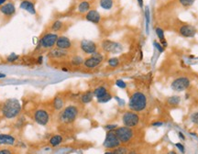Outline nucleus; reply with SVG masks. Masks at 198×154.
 Wrapping results in <instances>:
<instances>
[{
  "instance_id": "8fccbe9b",
  "label": "nucleus",
  "mask_w": 198,
  "mask_h": 154,
  "mask_svg": "<svg viewBox=\"0 0 198 154\" xmlns=\"http://www.w3.org/2000/svg\"><path fill=\"white\" fill-rule=\"evenodd\" d=\"M167 154H176V152L174 151H169Z\"/></svg>"
},
{
  "instance_id": "aec40b11",
  "label": "nucleus",
  "mask_w": 198,
  "mask_h": 154,
  "mask_svg": "<svg viewBox=\"0 0 198 154\" xmlns=\"http://www.w3.org/2000/svg\"><path fill=\"white\" fill-rule=\"evenodd\" d=\"M95 95H94V92L93 91H86L85 93H83L81 96H80V101L83 104H89L93 101Z\"/></svg>"
},
{
  "instance_id": "0eeeda50",
  "label": "nucleus",
  "mask_w": 198,
  "mask_h": 154,
  "mask_svg": "<svg viewBox=\"0 0 198 154\" xmlns=\"http://www.w3.org/2000/svg\"><path fill=\"white\" fill-rule=\"evenodd\" d=\"M191 85V81L186 76L177 77L171 83V88L175 92H183L187 90Z\"/></svg>"
},
{
  "instance_id": "b1692460",
  "label": "nucleus",
  "mask_w": 198,
  "mask_h": 154,
  "mask_svg": "<svg viewBox=\"0 0 198 154\" xmlns=\"http://www.w3.org/2000/svg\"><path fill=\"white\" fill-rule=\"evenodd\" d=\"M62 141H63L62 136L59 135V134H56V135H53V136L50 139L49 143L51 147L55 148V147H58L59 145H61L62 142Z\"/></svg>"
},
{
  "instance_id": "5701e85b",
  "label": "nucleus",
  "mask_w": 198,
  "mask_h": 154,
  "mask_svg": "<svg viewBox=\"0 0 198 154\" xmlns=\"http://www.w3.org/2000/svg\"><path fill=\"white\" fill-rule=\"evenodd\" d=\"M52 107H53V108L55 110H57V111L62 110L63 107H64V100L62 99V97H61V96H56L53 99Z\"/></svg>"
},
{
  "instance_id": "a19ab883",
  "label": "nucleus",
  "mask_w": 198,
  "mask_h": 154,
  "mask_svg": "<svg viewBox=\"0 0 198 154\" xmlns=\"http://www.w3.org/2000/svg\"><path fill=\"white\" fill-rule=\"evenodd\" d=\"M0 154H13V151L9 149H2L0 150Z\"/></svg>"
},
{
  "instance_id": "20e7f679",
  "label": "nucleus",
  "mask_w": 198,
  "mask_h": 154,
  "mask_svg": "<svg viewBox=\"0 0 198 154\" xmlns=\"http://www.w3.org/2000/svg\"><path fill=\"white\" fill-rule=\"evenodd\" d=\"M59 38V35L54 32H48L42 36L39 40V49L43 50H51L55 46L56 41Z\"/></svg>"
},
{
  "instance_id": "4be33fe9",
  "label": "nucleus",
  "mask_w": 198,
  "mask_h": 154,
  "mask_svg": "<svg viewBox=\"0 0 198 154\" xmlns=\"http://www.w3.org/2000/svg\"><path fill=\"white\" fill-rule=\"evenodd\" d=\"M155 32H156V35L157 37L159 38V40H160V43H161V45L163 46L164 48L167 47V41H166V38H165V35H164V31H163V29L160 28V27H157L156 29H155Z\"/></svg>"
},
{
  "instance_id": "6ab92c4d",
  "label": "nucleus",
  "mask_w": 198,
  "mask_h": 154,
  "mask_svg": "<svg viewBox=\"0 0 198 154\" xmlns=\"http://www.w3.org/2000/svg\"><path fill=\"white\" fill-rule=\"evenodd\" d=\"M16 139L8 134H0V145H8L12 146L15 144Z\"/></svg>"
},
{
  "instance_id": "f704fd0d",
  "label": "nucleus",
  "mask_w": 198,
  "mask_h": 154,
  "mask_svg": "<svg viewBox=\"0 0 198 154\" xmlns=\"http://www.w3.org/2000/svg\"><path fill=\"white\" fill-rule=\"evenodd\" d=\"M153 45H154V47L159 50V52H163L165 50V48L163 47L160 42H158L157 40H154L153 41Z\"/></svg>"
},
{
  "instance_id": "37998d69",
  "label": "nucleus",
  "mask_w": 198,
  "mask_h": 154,
  "mask_svg": "<svg viewBox=\"0 0 198 154\" xmlns=\"http://www.w3.org/2000/svg\"><path fill=\"white\" fill-rule=\"evenodd\" d=\"M42 61H43V57H42V55H40L39 58H38V61H37V62L39 63V64H40L41 62H42Z\"/></svg>"
},
{
  "instance_id": "6e6552de",
  "label": "nucleus",
  "mask_w": 198,
  "mask_h": 154,
  "mask_svg": "<svg viewBox=\"0 0 198 154\" xmlns=\"http://www.w3.org/2000/svg\"><path fill=\"white\" fill-rule=\"evenodd\" d=\"M122 123L128 128H135L139 123V117L134 111H127L122 116Z\"/></svg>"
},
{
  "instance_id": "473e14b6",
  "label": "nucleus",
  "mask_w": 198,
  "mask_h": 154,
  "mask_svg": "<svg viewBox=\"0 0 198 154\" xmlns=\"http://www.w3.org/2000/svg\"><path fill=\"white\" fill-rule=\"evenodd\" d=\"M195 0H179V3L184 8H190L194 5Z\"/></svg>"
},
{
  "instance_id": "c03bdc74",
  "label": "nucleus",
  "mask_w": 198,
  "mask_h": 154,
  "mask_svg": "<svg viewBox=\"0 0 198 154\" xmlns=\"http://www.w3.org/2000/svg\"><path fill=\"white\" fill-rule=\"evenodd\" d=\"M178 134H179V137H180V138H181L182 140H185V135H184V134H183L182 132H179Z\"/></svg>"
},
{
  "instance_id": "58836bf2",
  "label": "nucleus",
  "mask_w": 198,
  "mask_h": 154,
  "mask_svg": "<svg viewBox=\"0 0 198 154\" xmlns=\"http://www.w3.org/2000/svg\"><path fill=\"white\" fill-rule=\"evenodd\" d=\"M117 128V125H115V124H109V125L105 126V129H106L107 131L115 130Z\"/></svg>"
},
{
  "instance_id": "f257e3e1",
  "label": "nucleus",
  "mask_w": 198,
  "mask_h": 154,
  "mask_svg": "<svg viewBox=\"0 0 198 154\" xmlns=\"http://www.w3.org/2000/svg\"><path fill=\"white\" fill-rule=\"evenodd\" d=\"M21 112V105L18 99L10 98L4 102L2 106V114L6 119H12L18 117Z\"/></svg>"
},
{
  "instance_id": "1a4fd4ad",
  "label": "nucleus",
  "mask_w": 198,
  "mask_h": 154,
  "mask_svg": "<svg viewBox=\"0 0 198 154\" xmlns=\"http://www.w3.org/2000/svg\"><path fill=\"white\" fill-rule=\"evenodd\" d=\"M104 61V55L96 51V53L92 54V56L87 57L86 59L84 60V66L87 69H95L98 67L101 64V62Z\"/></svg>"
},
{
  "instance_id": "3c124183",
  "label": "nucleus",
  "mask_w": 198,
  "mask_h": 154,
  "mask_svg": "<svg viewBox=\"0 0 198 154\" xmlns=\"http://www.w3.org/2000/svg\"><path fill=\"white\" fill-rule=\"evenodd\" d=\"M104 154H114V152L113 151H107V152H105Z\"/></svg>"
},
{
  "instance_id": "09e8293b",
  "label": "nucleus",
  "mask_w": 198,
  "mask_h": 154,
  "mask_svg": "<svg viewBox=\"0 0 198 154\" xmlns=\"http://www.w3.org/2000/svg\"><path fill=\"white\" fill-rule=\"evenodd\" d=\"M6 77V74L4 73H0V78H5Z\"/></svg>"
},
{
  "instance_id": "9d476101",
  "label": "nucleus",
  "mask_w": 198,
  "mask_h": 154,
  "mask_svg": "<svg viewBox=\"0 0 198 154\" xmlns=\"http://www.w3.org/2000/svg\"><path fill=\"white\" fill-rule=\"evenodd\" d=\"M121 145V142L119 141L118 138L117 137L115 130L107 131L106 139L104 141L103 146L107 150H114Z\"/></svg>"
},
{
  "instance_id": "49530a36",
  "label": "nucleus",
  "mask_w": 198,
  "mask_h": 154,
  "mask_svg": "<svg viewBox=\"0 0 198 154\" xmlns=\"http://www.w3.org/2000/svg\"><path fill=\"white\" fill-rule=\"evenodd\" d=\"M6 2H7V0H0V7H2L3 5H5Z\"/></svg>"
},
{
  "instance_id": "f03ea898",
  "label": "nucleus",
  "mask_w": 198,
  "mask_h": 154,
  "mask_svg": "<svg viewBox=\"0 0 198 154\" xmlns=\"http://www.w3.org/2000/svg\"><path fill=\"white\" fill-rule=\"evenodd\" d=\"M147 96L140 91L134 92L128 100V108L134 112H141L147 107Z\"/></svg>"
},
{
  "instance_id": "f8f14e48",
  "label": "nucleus",
  "mask_w": 198,
  "mask_h": 154,
  "mask_svg": "<svg viewBox=\"0 0 198 154\" xmlns=\"http://www.w3.org/2000/svg\"><path fill=\"white\" fill-rule=\"evenodd\" d=\"M80 50L83 51L85 54H94L97 51L98 47L97 44L93 41V40H83L80 42Z\"/></svg>"
},
{
  "instance_id": "79ce46f5",
  "label": "nucleus",
  "mask_w": 198,
  "mask_h": 154,
  "mask_svg": "<svg viewBox=\"0 0 198 154\" xmlns=\"http://www.w3.org/2000/svg\"><path fill=\"white\" fill-rule=\"evenodd\" d=\"M151 125H152L153 127H160V126H162V125H163V123H162L161 121H160V122H153Z\"/></svg>"
},
{
  "instance_id": "a878e982",
  "label": "nucleus",
  "mask_w": 198,
  "mask_h": 154,
  "mask_svg": "<svg viewBox=\"0 0 198 154\" xmlns=\"http://www.w3.org/2000/svg\"><path fill=\"white\" fill-rule=\"evenodd\" d=\"M94 95H95V97H96V99L99 98V97H101V96H103V95H105L107 93H108V91H107V87L106 86H104V85H100V86H97L96 88H95L94 89Z\"/></svg>"
},
{
  "instance_id": "c9c22d12",
  "label": "nucleus",
  "mask_w": 198,
  "mask_h": 154,
  "mask_svg": "<svg viewBox=\"0 0 198 154\" xmlns=\"http://www.w3.org/2000/svg\"><path fill=\"white\" fill-rule=\"evenodd\" d=\"M116 85L118 86L119 88H122V89H125L127 87V83H125L123 80H121V79H118V80L116 81Z\"/></svg>"
},
{
  "instance_id": "bb28decb",
  "label": "nucleus",
  "mask_w": 198,
  "mask_h": 154,
  "mask_svg": "<svg viewBox=\"0 0 198 154\" xmlns=\"http://www.w3.org/2000/svg\"><path fill=\"white\" fill-rule=\"evenodd\" d=\"M99 6L105 10H110L114 7V0H99Z\"/></svg>"
},
{
  "instance_id": "c756f323",
  "label": "nucleus",
  "mask_w": 198,
  "mask_h": 154,
  "mask_svg": "<svg viewBox=\"0 0 198 154\" xmlns=\"http://www.w3.org/2000/svg\"><path fill=\"white\" fill-rule=\"evenodd\" d=\"M112 95L110 93H107L105 95H103V96H101V97H99L97 98V102L98 103H107V102H108V101H110L112 99Z\"/></svg>"
},
{
  "instance_id": "39448f33",
  "label": "nucleus",
  "mask_w": 198,
  "mask_h": 154,
  "mask_svg": "<svg viewBox=\"0 0 198 154\" xmlns=\"http://www.w3.org/2000/svg\"><path fill=\"white\" fill-rule=\"evenodd\" d=\"M115 133H116L117 137L118 138L119 141L123 143V144L129 142L133 139V136H134L132 128H128V127H126V126L117 127L115 130Z\"/></svg>"
},
{
  "instance_id": "2eb2a0df",
  "label": "nucleus",
  "mask_w": 198,
  "mask_h": 154,
  "mask_svg": "<svg viewBox=\"0 0 198 154\" xmlns=\"http://www.w3.org/2000/svg\"><path fill=\"white\" fill-rule=\"evenodd\" d=\"M69 56V53L67 50H61V49H58V48H55V49H51L48 53V57L50 58V59H54V60H62L65 59Z\"/></svg>"
},
{
  "instance_id": "a211bd4d",
  "label": "nucleus",
  "mask_w": 198,
  "mask_h": 154,
  "mask_svg": "<svg viewBox=\"0 0 198 154\" xmlns=\"http://www.w3.org/2000/svg\"><path fill=\"white\" fill-rule=\"evenodd\" d=\"M0 12L2 14H4L5 16L11 17L16 13V7H15V5L13 4L12 2H8V3L3 5L0 8Z\"/></svg>"
},
{
  "instance_id": "de8ad7c7",
  "label": "nucleus",
  "mask_w": 198,
  "mask_h": 154,
  "mask_svg": "<svg viewBox=\"0 0 198 154\" xmlns=\"http://www.w3.org/2000/svg\"><path fill=\"white\" fill-rule=\"evenodd\" d=\"M128 154H138V153H137V151H128Z\"/></svg>"
},
{
  "instance_id": "f3484780",
  "label": "nucleus",
  "mask_w": 198,
  "mask_h": 154,
  "mask_svg": "<svg viewBox=\"0 0 198 154\" xmlns=\"http://www.w3.org/2000/svg\"><path fill=\"white\" fill-rule=\"evenodd\" d=\"M19 8L21 9H24L27 12H29L31 15H36V8H35V5L31 0H22L20 2Z\"/></svg>"
},
{
  "instance_id": "603ef678",
  "label": "nucleus",
  "mask_w": 198,
  "mask_h": 154,
  "mask_svg": "<svg viewBox=\"0 0 198 154\" xmlns=\"http://www.w3.org/2000/svg\"><path fill=\"white\" fill-rule=\"evenodd\" d=\"M62 71H63V72H68V69H67V68H62Z\"/></svg>"
},
{
  "instance_id": "c85d7f7f",
  "label": "nucleus",
  "mask_w": 198,
  "mask_h": 154,
  "mask_svg": "<svg viewBox=\"0 0 198 154\" xmlns=\"http://www.w3.org/2000/svg\"><path fill=\"white\" fill-rule=\"evenodd\" d=\"M71 63L74 65V66H80L84 63V60L81 56L79 55H74L72 57V60H71Z\"/></svg>"
},
{
  "instance_id": "7c9ffc66",
  "label": "nucleus",
  "mask_w": 198,
  "mask_h": 154,
  "mask_svg": "<svg viewBox=\"0 0 198 154\" xmlns=\"http://www.w3.org/2000/svg\"><path fill=\"white\" fill-rule=\"evenodd\" d=\"M107 63H108V65L110 67L115 68V67H117L119 65V60H118V58H117V57H112L110 59H108Z\"/></svg>"
},
{
  "instance_id": "412c9836",
  "label": "nucleus",
  "mask_w": 198,
  "mask_h": 154,
  "mask_svg": "<svg viewBox=\"0 0 198 154\" xmlns=\"http://www.w3.org/2000/svg\"><path fill=\"white\" fill-rule=\"evenodd\" d=\"M77 9H78L79 13H81V14H86L87 12L91 9V4H90L89 1L84 0V1L79 3Z\"/></svg>"
},
{
  "instance_id": "a18cd8bd",
  "label": "nucleus",
  "mask_w": 198,
  "mask_h": 154,
  "mask_svg": "<svg viewBox=\"0 0 198 154\" xmlns=\"http://www.w3.org/2000/svg\"><path fill=\"white\" fill-rule=\"evenodd\" d=\"M138 3L140 8H143V0H138Z\"/></svg>"
},
{
  "instance_id": "ddd939ff",
  "label": "nucleus",
  "mask_w": 198,
  "mask_h": 154,
  "mask_svg": "<svg viewBox=\"0 0 198 154\" xmlns=\"http://www.w3.org/2000/svg\"><path fill=\"white\" fill-rule=\"evenodd\" d=\"M179 34L185 38H194L197 30L195 29V26L193 25H189V24H184L182 26H180L179 29H178Z\"/></svg>"
},
{
  "instance_id": "ea45409f",
  "label": "nucleus",
  "mask_w": 198,
  "mask_h": 154,
  "mask_svg": "<svg viewBox=\"0 0 198 154\" xmlns=\"http://www.w3.org/2000/svg\"><path fill=\"white\" fill-rule=\"evenodd\" d=\"M175 146L177 147V149H178L182 153H185V147H184L183 144H181V143H176Z\"/></svg>"
},
{
  "instance_id": "4468645a",
  "label": "nucleus",
  "mask_w": 198,
  "mask_h": 154,
  "mask_svg": "<svg viewBox=\"0 0 198 154\" xmlns=\"http://www.w3.org/2000/svg\"><path fill=\"white\" fill-rule=\"evenodd\" d=\"M55 47L61 49V50H69L73 47V42L66 36H59V38L56 41Z\"/></svg>"
},
{
  "instance_id": "cd10ccee",
  "label": "nucleus",
  "mask_w": 198,
  "mask_h": 154,
  "mask_svg": "<svg viewBox=\"0 0 198 154\" xmlns=\"http://www.w3.org/2000/svg\"><path fill=\"white\" fill-rule=\"evenodd\" d=\"M180 102H181V97L179 95H173V96H170L167 99V103L170 106H173V107L178 106L180 104Z\"/></svg>"
},
{
  "instance_id": "dca6fc26",
  "label": "nucleus",
  "mask_w": 198,
  "mask_h": 154,
  "mask_svg": "<svg viewBox=\"0 0 198 154\" xmlns=\"http://www.w3.org/2000/svg\"><path fill=\"white\" fill-rule=\"evenodd\" d=\"M86 19L94 24H99L101 21V15L96 9H90L86 14Z\"/></svg>"
},
{
  "instance_id": "e433bc0d",
  "label": "nucleus",
  "mask_w": 198,
  "mask_h": 154,
  "mask_svg": "<svg viewBox=\"0 0 198 154\" xmlns=\"http://www.w3.org/2000/svg\"><path fill=\"white\" fill-rule=\"evenodd\" d=\"M19 57H18V55H17V54H14V53H12V54H10L8 57V62H14V61H16L18 59Z\"/></svg>"
},
{
  "instance_id": "423d86ee",
  "label": "nucleus",
  "mask_w": 198,
  "mask_h": 154,
  "mask_svg": "<svg viewBox=\"0 0 198 154\" xmlns=\"http://www.w3.org/2000/svg\"><path fill=\"white\" fill-rule=\"evenodd\" d=\"M101 48L105 52L111 54H117L123 50V46L119 42L113 41L110 40H104L101 42Z\"/></svg>"
},
{
  "instance_id": "393cba45",
  "label": "nucleus",
  "mask_w": 198,
  "mask_h": 154,
  "mask_svg": "<svg viewBox=\"0 0 198 154\" xmlns=\"http://www.w3.org/2000/svg\"><path fill=\"white\" fill-rule=\"evenodd\" d=\"M63 27H64V23L61 20L57 19L50 25V30L53 31L54 33H57V32H60L62 30Z\"/></svg>"
},
{
  "instance_id": "7ed1b4c3",
  "label": "nucleus",
  "mask_w": 198,
  "mask_h": 154,
  "mask_svg": "<svg viewBox=\"0 0 198 154\" xmlns=\"http://www.w3.org/2000/svg\"><path fill=\"white\" fill-rule=\"evenodd\" d=\"M79 115V109L76 106L70 105L68 107H64L60 113V121L63 124H72L74 122Z\"/></svg>"
},
{
  "instance_id": "4c0bfd02",
  "label": "nucleus",
  "mask_w": 198,
  "mask_h": 154,
  "mask_svg": "<svg viewBox=\"0 0 198 154\" xmlns=\"http://www.w3.org/2000/svg\"><path fill=\"white\" fill-rule=\"evenodd\" d=\"M191 121L194 124L198 125V112H195V113L192 114V116H191Z\"/></svg>"
},
{
  "instance_id": "2f4dec72",
  "label": "nucleus",
  "mask_w": 198,
  "mask_h": 154,
  "mask_svg": "<svg viewBox=\"0 0 198 154\" xmlns=\"http://www.w3.org/2000/svg\"><path fill=\"white\" fill-rule=\"evenodd\" d=\"M113 152H114V154H128V149L126 147L119 146V147L114 149Z\"/></svg>"
},
{
  "instance_id": "72a5a7b5",
  "label": "nucleus",
  "mask_w": 198,
  "mask_h": 154,
  "mask_svg": "<svg viewBox=\"0 0 198 154\" xmlns=\"http://www.w3.org/2000/svg\"><path fill=\"white\" fill-rule=\"evenodd\" d=\"M145 19H146V29L147 32H148V25H149V10L148 7L145 8Z\"/></svg>"
},
{
  "instance_id": "9b49d317",
  "label": "nucleus",
  "mask_w": 198,
  "mask_h": 154,
  "mask_svg": "<svg viewBox=\"0 0 198 154\" xmlns=\"http://www.w3.org/2000/svg\"><path fill=\"white\" fill-rule=\"evenodd\" d=\"M33 119L39 125L46 126L50 122L49 112L44 108H39L33 113Z\"/></svg>"
}]
</instances>
